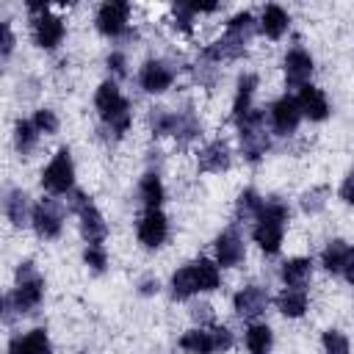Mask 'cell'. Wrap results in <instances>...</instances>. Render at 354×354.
I'll list each match as a JSON object with an SVG mask.
<instances>
[{"instance_id":"1","label":"cell","mask_w":354,"mask_h":354,"mask_svg":"<svg viewBox=\"0 0 354 354\" xmlns=\"http://www.w3.org/2000/svg\"><path fill=\"white\" fill-rule=\"evenodd\" d=\"M252 30H254V19H252V14H249V11L235 14V17L227 22V33H224L218 41H213V44L205 50V55L213 58V61H221V58H238V55L243 53L246 41H249Z\"/></svg>"},{"instance_id":"2","label":"cell","mask_w":354,"mask_h":354,"mask_svg":"<svg viewBox=\"0 0 354 354\" xmlns=\"http://www.w3.org/2000/svg\"><path fill=\"white\" fill-rule=\"evenodd\" d=\"M254 221H257L254 230H252L254 241L260 243L263 252L277 254L279 243H282V227L288 221V207L282 202H263V207H260Z\"/></svg>"},{"instance_id":"3","label":"cell","mask_w":354,"mask_h":354,"mask_svg":"<svg viewBox=\"0 0 354 354\" xmlns=\"http://www.w3.org/2000/svg\"><path fill=\"white\" fill-rule=\"evenodd\" d=\"M94 102H97L100 116L116 130V136H122V133L130 127V102L119 94V88H116L113 80H105V83L97 88Z\"/></svg>"},{"instance_id":"4","label":"cell","mask_w":354,"mask_h":354,"mask_svg":"<svg viewBox=\"0 0 354 354\" xmlns=\"http://www.w3.org/2000/svg\"><path fill=\"white\" fill-rule=\"evenodd\" d=\"M41 293H44V279L36 274L33 263H22L17 268V288L14 293L8 296V301L19 310V313H28L33 310L39 301H41Z\"/></svg>"},{"instance_id":"5","label":"cell","mask_w":354,"mask_h":354,"mask_svg":"<svg viewBox=\"0 0 354 354\" xmlns=\"http://www.w3.org/2000/svg\"><path fill=\"white\" fill-rule=\"evenodd\" d=\"M69 207L80 216V230H83V238L88 241V246H102L108 227H105V221H102L100 210L94 207V202H91L83 191H72Z\"/></svg>"},{"instance_id":"6","label":"cell","mask_w":354,"mask_h":354,"mask_svg":"<svg viewBox=\"0 0 354 354\" xmlns=\"http://www.w3.org/2000/svg\"><path fill=\"white\" fill-rule=\"evenodd\" d=\"M232 346V335L224 326H213V329H191L180 337V348L185 354H216Z\"/></svg>"},{"instance_id":"7","label":"cell","mask_w":354,"mask_h":354,"mask_svg":"<svg viewBox=\"0 0 354 354\" xmlns=\"http://www.w3.org/2000/svg\"><path fill=\"white\" fill-rule=\"evenodd\" d=\"M238 130H241V149H243V155L252 163L260 160V155L268 149V136H266V127H263V113L260 111H249V116L243 122H238Z\"/></svg>"},{"instance_id":"8","label":"cell","mask_w":354,"mask_h":354,"mask_svg":"<svg viewBox=\"0 0 354 354\" xmlns=\"http://www.w3.org/2000/svg\"><path fill=\"white\" fill-rule=\"evenodd\" d=\"M72 177H75V169H72V158H69V149H58L55 158L47 163L44 174H41V185L50 191V194H66L72 188Z\"/></svg>"},{"instance_id":"9","label":"cell","mask_w":354,"mask_h":354,"mask_svg":"<svg viewBox=\"0 0 354 354\" xmlns=\"http://www.w3.org/2000/svg\"><path fill=\"white\" fill-rule=\"evenodd\" d=\"M33 230L41 235V238H55L61 232V224H64V216H61V207L53 202V199H41L36 207H33Z\"/></svg>"},{"instance_id":"10","label":"cell","mask_w":354,"mask_h":354,"mask_svg":"<svg viewBox=\"0 0 354 354\" xmlns=\"http://www.w3.org/2000/svg\"><path fill=\"white\" fill-rule=\"evenodd\" d=\"M127 14H130L127 3H105L97 11V28L105 36H119L127 28Z\"/></svg>"},{"instance_id":"11","label":"cell","mask_w":354,"mask_h":354,"mask_svg":"<svg viewBox=\"0 0 354 354\" xmlns=\"http://www.w3.org/2000/svg\"><path fill=\"white\" fill-rule=\"evenodd\" d=\"M166 232H169V224H166V216L160 210H147L138 221V241L149 249L160 246L166 241Z\"/></svg>"},{"instance_id":"12","label":"cell","mask_w":354,"mask_h":354,"mask_svg":"<svg viewBox=\"0 0 354 354\" xmlns=\"http://www.w3.org/2000/svg\"><path fill=\"white\" fill-rule=\"evenodd\" d=\"M299 119H301V111H299V102L293 97H282L271 105V122H274V130L279 136H288L299 127Z\"/></svg>"},{"instance_id":"13","label":"cell","mask_w":354,"mask_h":354,"mask_svg":"<svg viewBox=\"0 0 354 354\" xmlns=\"http://www.w3.org/2000/svg\"><path fill=\"white\" fill-rule=\"evenodd\" d=\"M33 36H36V44L44 47V50H53L58 47V41L64 39V22L61 17H53V14H39L33 19Z\"/></svg>"},{"instance_id":"14","label":"cell","mask_w":354,"mask_h":354,"mask_svg":"<svg viewBox=\"0 0 354 354\" xmlns=\"http://www.w3.org/2000/svg\"><path fill=\"white\" fill-rule=\"evenodd\" d=\"M296 102H299L301 116H307V119H313V122H321V119H326V116H329V102H326L324 91H321V88H315V86H310V83L299 88Z\"/></svg>"},{"instance_id":"15","label":"cell","mask_w":354,"mask_h":354,"mask_svg":"<svg viewBox=\"0 0 354 354\" xmlns=\"http://www.w3.org/2000/svg\"><path fill=\"white\" fill-rule=\"evenodd\" d=\"M313 75V58L301 50V47H293L288 55H285V77H288V86H307V77Z\"/></svg>"},{"instance_id":"16","label":"cell","mask_w":354,"mask_h":354,"mask_svg":"<svg viewBox=\"0 0 354 354\" xmlns=\"http://www.w3.org/2000/svg\"><path fill=\"white\" fill-rule=\"evenodd\" d=\"M266 304H268V293L263 288H257V285H249V288L235 293V313L241 318H246V321L257 318L266 310Z\"/></svg>"},{"instance_id":"17","label":"cell","mask_w":354,"mask_h":354,"mask_svg":"<svg viewBox=\"0 0 354 354\" xmlns=\"http://www.w3.org/2000/svg\"><path fill=\"white\" fill-rule=\"evenodd\" d=\"M141 86H144V91H149V94H160V91H166L169 86H171V69L163 64V61H147L144 64V69H141Z\"/></svg>"},{"instance_id":"18","label":"cell","mask_w":354,"mask_h":354,"mask_svg":"<svg viewBox=\"0 0 354 354\" xmlns=\"http://www.w3.org/2000/svg\"><path fill=\"white\" fill-rule=\"evenodd\" d=\"M216 257L218 266H238L243 260V241L235 230H227L216 238Z\"/></svg>"},{"instance_id":"19","label":"cell","mask_w":354,"mask_h":354,"mask_svg":"<svg viewBox=\"0 0 354 354\" xmlns=\"http://www.w3.org/2000/svg\"><path fill=\"white\" fill-rule=\"evenodd\" d=\"M8 354H50V340L44 329H33L25 337H14L8 343Z\"/></svg>"},{"instance_id":"20","label":"cell","mask_w":354,"mask_h":354,"mask_svg":"<svg viewBox=\"0 0 354 354\" xmlns=\"http://www.w3.org/2000/svg\"><path fill=\"white\" fill-rule=\"evenodd\" d=\"M199 290L202 288H199V277H196L194 263H188L180 271H174V277H171V293H174V299H188V296H194Z\"/></svg>"},{"instance_id":"21","label":"cell","mask_w":354,"mask_h":354,"mask_svg":"<svg viewBox=\"0 0 354 354\" xmlns=\"http://www.w3.org/2000/svg\"><path fill=\"white\" fill-rule=\"evenodd\" d=\"M254 86H257V75H243L238 80V94H235V102H232V119L235 122H243L249 116V102H252V94H254Z\"/></svg>"},{"instance_id":"22","label":"cell","mask_w":354,"mask_h":354,"mask_svg":"<svg viewBox=\"0 0 354 354\" xmlns=\"http://www.w3.org/2000/svg\"><path fill=\"white\" fill-rule=\"evenodd\" d=\"M230 166V147L224 141H213L199 155V169L205 171H224Z\"/></svg>"},{"instance_id":"23","label":"cell","mask_w":354,"mask_h":354,"mask_svg":"<svg viewBox=\"0 0 354 354\" xmlns=\"http://www.w3.org/2000/svg\"><path fill=\"white\" fill-rule=\"evenodd\" d=\"M277 304H279V313L288 315V318H299L304 310H307V293L301 288H285L279 296H277Z\"/></svg>"},{"instance_id":"24","label":"cell","mask_w":354,"mask_h":354,"mask_svg":"<svg viewBox=\"0 0 354 354\" xmlns=\"http://www.w3.org/2000/svg\"><path fill=\"white\" fill-rule=\"evenodd\" d=\"M310 268L313 263L307 257H293L288 263H282V279L288 288H304V282L310 279Z\"/></svg>"},{"instance_id":"25","label":"cell","mask_w":354,"mask_h":354,"mask_svg":"<svg viewBox=\"0 0 354 354\" xmlns=\"http://www.w3.org/2000/svg\"><path fill=\"white\" fill-rule=\"evenodd\" d=\"M260 28H263V33H266L268 39H279V36L285 33V28H288V14H285V8H279V6H266Z\"/></svg>"},{"instance_id":"26","label":"cell","mask_w":354,"mask_h":354,"mask_svg":"<svg viewBox=\"0 0 354 354\" xmlns=\"http://www.w3.org/2000/svg\"><path fill=\"white\" fill-rule=\"evenodd\" d=\"M3 210H6V216H8L11 224L22 227L25 218H28V196L22 191H8L6 202H3Z\"/></svg>"},{"instance_id":"27","label":"cell","mask_w":354,"mask_h":354,"mask_svg":"<svg viewBox=\"0 0 354 354\" xmlns=\"http://www.w3.org/2000/svg\"><path fill=\"white\" fill-rule=\"evenodd\" d=\"M141 199L147 205V210H158L163 202V185L158 174H144L141 177Z\"/></svg>"},{"instance_id":"28","label":"cell","mask_w":354,"mask_h":354,"mask_svg":"<svg viewBox=\"0 0 354 354\" xmlns=\"http://www.w3.org/2000/svg\"><path fill=\"white\" fill-rule=\"evenodd\" d=\"M169 133H174V136H180L183 141H188V138H194V136L199 133V124H196V119H194L191 111H185V113H171V119H169Z\"/></svg>"},{"instance_id":"29","label":"cell","mask_w":354,"mask_h":354,"mask_svg":"<svg viewBox=\"0 0 354 354\" xmlns=\"http://www.w3.org/2000/svg\"><path fill=\"white\" fill-rule=\"evenodd\" d=\"M246 348L252 354H268L271 348V329L263 324H254L246 329Z\"/></svg>"},{"instance_id":"30","label":"cell","mask_w":354,"mask_h":354,"mask_svg":"<svg viewBox=\"0 0 354 354\" xmlns=\"http://www.w3.org/2000/svg\"><path fill=\"white\" fill-rule=\"evenodd\" d=\"M346 252H348V243L346 241H332L326 249H324V268L329 271V274H340V268H343V260H346Z\"/></svg>"},{"instance_id":"31","label":"cell","mask_w":354,"mask_h":354,"mask_svg":"<svg viewBox=\"0 0 354 354\" xmlns=\"http://www.w3.org/2000/svg\"><path fill=\"white\" fill-rule=\"evenodd\" d=\"M194 268H196V277H199V288H202V290L218 288V266H216L213 260L199 257V260L194 263Z\"/></svg>"},{"instance_id":"32","label":"cell","mask_w":354,"mask_h":354,"mask_svg":"<svg viewBox=\"0 0 354 354\" xmlns=\"http://www.w3.org/2000/svg\"><path fill=\"white\" fill-rule=\"evenodd\" d=\"M36 138H39L36 124H33V122H28V119H19V122H17V149H19L22 155H28V152L33 149Z\"/></svg>"},{"instance_id":"33","label":"cell","mask_w":354,"mask_h":354,"mask_svg":"<svg viewBox=\"0 0 354 354\" xmlns=\"http://www.w3.org/2000/svg\"><path fill=\"white\" fill-rule=\"evenodd\" d=\"M260 207H263V199L257 196V191L246 188V191L238 196V218H257Z\"/></svg>"},{"instance_id":"34","label":"cell","mask_w":354,"mask_h":354,"mask_svg":"<svg viewBox=\"0 0 354 354\" xmlns=\"http://www.w3.org/2000/svg\"><path fill=\"white\" fill-rule=\"evenodd\" d=\"M324 348H326V354H348V340L337 329H326L324 332Z\"/></svg>"},{"instance_id":"35","label":"cell","mask_w":354,"mask_h":354,"mask_svg":"<svg viewBox=\"0 0 354 354\" xmlns=\"http://www.w3.org/2000/svg\"><path fill=\"white\" fill-rule=\"evenodd\" d=\"M30 122L36 124V130H39V133H55V130H58V119H55V113H53V111H47V108L36 111Z\"/></svg>"},{"instance_id":"36","label":"cell","mask_w":354,"mask_h":354,"mask_svg":"<svg viewBox=\"0 0 354 354\" xmlns=\"http://www.w3.org/2000/svg\"><path fill=\"white\" fill-rule=\"evenodd\" d=\"M326 194H329V191H326L324 185H321V188H313V191H307V194L301 196V207H304L307 213H318V210L324 207V202H326V199H324Z\"/></svg>"},{"instance_id":"37","label":"cell","mask_w":354,"mask_h":354,"mask_svg":"<svg viewBox=\"0 0 354 354\" xmlns=\"http://www.w3.org/2000/svg\"><path fill=\"white\" fill-rule=\"evenodd\" d=\"M86 263H88L94 271H102V268H105V263H108L105 249H102V246H88V249H86Z\"/></svg>"},{"instance_id":"38","label":"cell","mask_w":354,"mask_h":354,"mask_svg":"<svg viewBox=\"0 0 354 354\" xmlns=\"http://www.w3.org/2000/svg\"><path fill=\"white\" fill-rule=\"evenodd\" d=\"M0 33H3V58H8V55H11V50H14V33H11L8 22H3V25H0Z\"/></svg>"},{"instance_id":"39","label":"cell","mask_w":354,"mask_h":354,"mask_svg":"<svg viewBox=\"0 0 354 354\" xmlns=\"http://www.w3.org/2000/svg\"><path fill=\"white\" fill-rule=\"evenodd\" d=\"M340 274L354 285V246H348V252H346V260H343V268H340Z\"/></svg>"},{"instance_id":"40","label":"cell","mask_w":354,"mask_h":354,"mask_svg":"<svg viewBox=\"0 0 354 354\" xmlns=\"http://www.w3.org/2000/svg\"><path fill=\"white\" fill-rule=\"evenodd\" d=\"M340 199L348 202V205H354V171L343 180V185H340Z\"/></svg>"},{"instance_id":"41","label":"cell","mask_w":354,"mask_h":354,"mask_svg":"<svg viewBox=\"0 0 354 354\" xmlns=\"http://www.w3.org/2000/svg\"><path fill=\"white\" fill-rule=\"evenodd\" d=\"M108 66H111L116 75H124V55H122V53H113V55L108 58Z\"/></svg>"},{"instance_id":"42","label":"cell","mask_w":354,"mask_h":354,"mask_svg":"<svg viewBox=\"0 0 354 354\" xmlns=\"http://www.w3.org/2000/svg\"><path fill=\"white\" fill-rule=\"evenodd\" d=\"M194 315L196 318H210V307L207 304H199V307H194Z\"/></svg>"}]
</instances>
